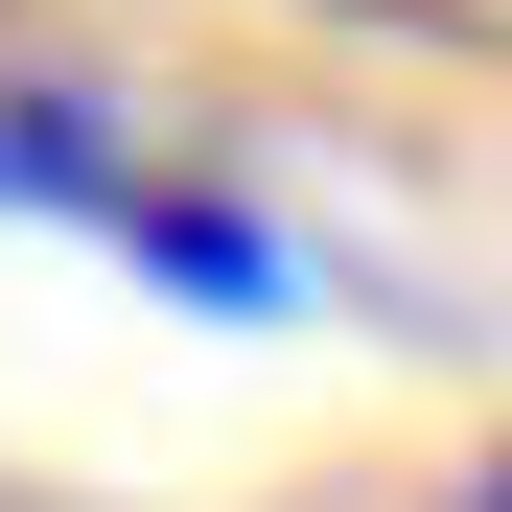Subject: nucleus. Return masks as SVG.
<instances>
[{
  "label": "nucleus",
  "mask_w": 512,
  "mask_h": 512,
  "mask_svg": "<svg viewBox=\"0 0 512 512\" xmlns=\"http://www.w3.org/2000/svg\"><path fill=\"white\" fill-rule=\"evenodd\" d=\"M0 187H47V210H94V187H117V140L70 117V94H0Z\"/></svg>",
  "instance_id": "nucleus-1"
},
{
  "label": "nucleus",
  "mask_w": 512,
  "mask_h": 512,
  "mask_svg": "<svg viewBox=\"0 0 512 512\" xmlns=\"http://www.w3.org/2000/svg\"><path fill=\"white\" fill-rule=\"evenodd\" d=\"M466 512H512V443H489V489H466Z\"/></svg>",
  "instance_id": "nucleus-2"
}]
</instances>
